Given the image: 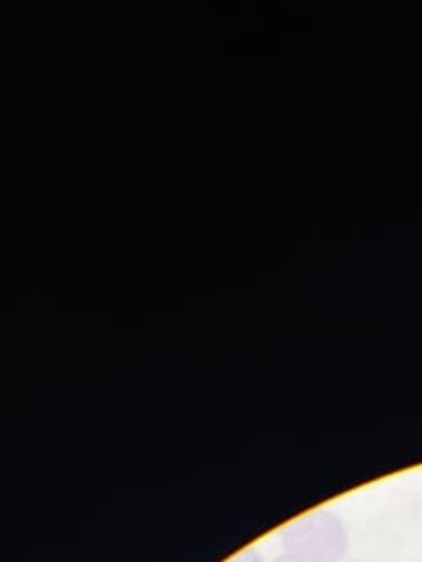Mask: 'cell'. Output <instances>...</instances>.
<instances>
[{
	"label": "cell",
	"mask_w": 422,
	"mask_h": 562,
	"mask_svg": "<svg viewBox=\"0 0 422 562\" xmlns=\"http://www.w3.org/2000/svg\"><path fill=\"white\" fill-rule=\"evenodd\" d=\"M273 562H301V560H297V558H292V555H286V553H281V555H277Z\"/></svg>",
	"instance_id": "cell-3"
},
{
	"label": "cell",
	"mask_w": 422,
	"mask_h": 562,
	"mask_svg": "<svg viewBox=\"0 0 422 562\" xmlns=\"http://www.w3.org/2000/svg\"><path fill=\"white\" fill-rule=\"evenodd\" d=\"M281 547L301 562H343L349 542L338 516L319 509L286 525Z\"/></svg>",
	"instance_id": "cell-1"
},
{
	"label": "cell",
	"mask_w": 422,
	"mask_h": 562,
	"mask_svg": "<svg viewBox=\"0 0 422 562\" xmlns=\"http://www.w3.org/2000/svg\"><path fill=\"white\" fill-rule=\"evenodd\" d=\"M226 562H266V560H264V555H262L257 549L248 547V549L235 553V555H233L231 560H226Z\"/></svg>",
	"instance_id": "cell-2"
},
{
	"label": "cell",
	"mask_w": 422,
	"mask_h": 562,
	"mask_svg": "<svg viewBox=\"0 0 422 562\" xmlns=\"http://www.w3.org/2000/svg\"><path fill=\"white\" fill-rule=\"evenodd\" d=\"M345 562H356V560H345Z\"/></svg>",
	"instance_id": "cell-4"
}]
</instances>
